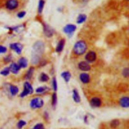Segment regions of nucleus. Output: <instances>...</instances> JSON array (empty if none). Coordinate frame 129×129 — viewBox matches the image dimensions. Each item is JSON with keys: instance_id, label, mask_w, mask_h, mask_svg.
Returning <instances> with one entry per match:
<instances>
[{"instance_id": "nucleus-1", "label": "nucleus", "mask_w": 129, "mask_h": 129, "mask_svg": "<svg viewBox=\"0 0 129 129\" xmlns=\"http://www.w3.org/2000/svg\"><path fill=\"white\" fill-rule=\"evenodd\" d=\"M87 44L83 40L77 41L74 46V52L77 55H82L84 54L87 50Z\"/></svg>"}, {"instance_id": "nucleus-2", "label": "nucleus", "mask_w": 129, "mask_h": 129, "mask_svg": "<svg viewBox=\"0 0 129 129\" xmlns=\"http://www.w3.org/2000/svg\"><path fill=\"white\" fill-rule=\"evenodd\" d=\"M33 52L39 55H41L44 51V44L41 41H37L34 44L33 46Z\"/></svg>"}, {"instance_id": "nucleus-3", "label": "nucleus", "mask_w": 129, "mask_h": 129, "mask_svg": "<svg viewBox=\"0 0 129 129\" xmlns=\"http://www.w3.org/2000/svg\"><path fill=\"white\" fill-rule=\"evenodd\" d=\"M33 92V89L32 86L29 82H26L24 84V90L20 96L21 97H24L29 94H31Z\"/></svg>"}, {"instance_id": "nucleus-4", "label": "nucleus", "mask_w": 129, "mask_h": 129, "mask_svg": "<svg viewBox=\"0 0 129 129\" xmlns=\"http://www.w3.org/2000/svg\"><path fill=\"white\" fill-rule=\"evenodd\" d=\"M44 104L43 100L39 97L35 98L31 100L30 105V107L33 109L39 108L43 106Z\"/></svg>"}, {"instance_id": "nucleus-5", "label": "nucleus", "mask_w": 129, "mask_h": 129, "mask_svg": "<svg viewBox=\"0 0 129 129\" xmlns=\"http://www.w3.org/2000/svg\"><path fill=\"white\" fill-rule=\"evenodd\" d=\"M19 3L17 0H9L7 2L6 6L9 10H14L18 6Z\"/></svg>"}, {"instance_id": "nucleus-6", "label": "nucleus", "mask_w": 129, "mask_h": 129, "mask_svg": "<svg viewBox=\"0 0 129 129\" xmlns=\"http://www.w3.org/2000/svg\"><path fill=\"white\" fill-rule=\"evenodd\" d=\"M96 54L94 51H90L85 55V59L87 62H92L96 59Z\"/></svg>"}, {"instance_id": "nucleus-7", "label": "nucleus", "mask_w": 129, "mask_h": 129, "mask_svg": "<svg viewBox=\"0 0 129 129\" xmlns=\"http://www.w3.org/2000/svg\"><path fill=\"white\" fill-rule=\"evenodd\" d=\"M119 104L121 107L128 108L129 107V97L124 96L121 97L119 99Z\"/></svg>"}, {"instance_id": "nucleus-8", "label": "nucleus", "mask_w": 129, "mask_h": 129, "mask_svg": "<svg viewBox=\"0 0 129 129\" xmlns=\"http://www.w3.org/2000/svg\"><path fill=\"white\" fill-rule=\"evenodd\" d=\"M78 68L80 70L84 72L89 71L91 69V67L89 63L87 62L84 61H81L79 63Z\"/></svg>"}, {"instance_id": "nucleus-9", "label": "nucleus", "mask_w": 129, "mask_h": 129, "mask_svg": "<svg viewBox=\"0 0 129 129\" xmlns=\"http://www.w3.org/2000/svg\"><path fill=\"white\" fill-rule=\"evenodd\" d=\"M10 48L13 49L18 54H20L23 48V46L20 43H14L10 45Z\"/></svg>"}, {"instance_id": "nucleus-10", "label": "nucleus", "mask_w": 129, "mask_h": 129, "mask_svg": "<svg viewBox=\"0 0 129 129\" xmlns=\"http://www.w3.org/2000/svg\"><path fill=\"white\" fill-rule=\"evenodd\" d=\"M41 59V55H39L37 53H36L32 51L31 57V62L32 64H36L40 61Z\"/></svg>"}, {"instance_id": "nucleus-11", "label": "nucleus", "mask_w": 129, "mask_h": 129, "mask_svg": "<svg viewBox=\"0 0 129 129\" xmlns=\"http://www.w3.org/2000/svg\"><path fill=\"white\" fill-rule=\"evenodd\" d=\"M76 26L73 24H68L63 28V31L66 34H70L75 31Z\"/></svg>"}, {"instance_id": "nucleus-12", "label": "nucleus", "mask_w": 129, "mask_h": 129, "mask_svg": "<svg viewBox=\"0 0 129 129\" xmlns=\"http://www.w3.org/2000/svg\"><path fill=\"white\" fill-rule=\"evenodd\" d=\"M101 100L98 97H94L90 100V104L93 107H99L101 105Z\"/></svg>"}, {"instance_id": "nucleus-13", "label": "nucleus", "mask_w": 129, "mask_h": 129, "mask_svg": "<svg viewBox=\"0 0 129 129\" xmlns=\"http://www.w3.org/2000/svg\"><path fill=\"white\" fill-rule=\"evenodd\" d=\"M43 30H44V33L45 35L48 37H51L53 34V29L49 26L46 24L44 25Z\"/></svg>"}, {"instance_id": "nucleus-14", "label": "nucleus", "mask_w": 129, "mask_h": 129, "mask_svg": "<svg viewBox=\"0 0 129 129\" xmlns=\"http://www.w3.org/2000/svg\"><path fill=\"white\" fill-rule=\"evenodd\" d=\"M80 79L84 84H87L90 82V77L88 74L83 73L80 75Z\"/></svg>"}, {"instance_id": "nucleus-15", "label": "nucleus", "mask_w": 129, "mask_h": 129, "mask_svg": "<svg viewBox=\"0 0 129 129\" xmlns=\"http://www.w3.org/2000/svg\"><path fill=\"white\" fill-rule=\"evenodd\" d=\"M20 69H21V68L20 67L19 64H18L15 62L12 63L9 67V69H10V72H11L12 73H13L14 74H17L19 72Z\"/></svg>"}, {"instance_id": "nucleus-16", "label": "nucleus", "mask_w": 129, "mask_h": 129, "mask_svg": "<svg viewBox=\"0 0 129 129\" xmlns=\"http://www.w3.org/2000/svg\"><path fill=\"white\" fill-rule=\"evenodd\" d=\"M65 44V40L64 39H61L57 43L56 48H55V50L57 52H60L62 51V50L63 49V47Z\"/></svg>"}, {"instance_id": "nucleus-17", "label": "nucleus", "mask_w": 129, "mask_h": 129, "mask_svg": "<svg viewBox=\"0 0 129 129\" xmlns=\"http://www.w3.org/2000/svg\"><path fill=\"white\" fill-rule=\"evenodd\" d=\"M129 86L127 84L122 83L119 84L117 86V89L119 91L121 92H126L128 89Z\"/></svg>"}, {"instance_id": "nucleus-18", "label": "nucleus", "mask_w": 129, "mask_h": 129, "mask_svg": "<svg viewBox=\"0 0 129 129\" xmlns=\"http://www.w3.org/2000/svg\"><path fill=\"white\" fill-rule=\"evenodd\" d=\"M72 97L74 101L76 103H79L81 101V98L78 93V91L76 89H74L73 90Z\"/></svg>"}, {"instance_id": "nucleus-19", "label": "nucleus", "mask_w": 129, "mask_h": 129, "mask_svg": "<svg viewBox=\"0 0 129 129\" xmlns=\"http://www.w3.org/2000/svg\"><path fill=\"white\" fill-rule=\"evenodd\" d=\"M18 64L20 67L21 68H25L27 67L28 62L27 60L25 57H21L19 59Z\"/></svg>"}, {"instance_id": "nucleus-20", "label": "nucleus", "mask_w": 129, "mask_h": 129, "mask_svg": "<svg viewBox=\"0 0 129 129\" xmlns=\"http://www.w3.org/2000/svg\"><path fill=\"white\" fill-rule=\"evenodd\" d=\"M61 76L66 82H68L71 78V74L68 71H64L61 74Z\"/></svg>"}, {"instance_id": "nucleus-21", "label": "nucleus", "mask_w": 129, "mask_h": 129, "mask_svg": "<svg viewBox=\"0 0 129 129\" xmlns=\"http://www.w3.org/2000/svg\"><path fill=\"white\" fill-rule=\"evenodd\" d=\"M34 69L33 67H30L29 70L27 71L25 76V78L26 80H30L33 74L34 73Z\"/></svg>"}, {"instance_id": "nucleus-22", "label": "nucleus", "mask_w": 129, "mask_h": 129, "mask_svg": "<svg viewBox=\"0 0 129 129\" xmlns=\"http://www.w3.org/2000/svg\"><path fill=\"white\" fill-rule=\"evenodd\" d=\"M10 93L12 94V95L15 96L18 93L19 88L16 86L11 85L10 86Z\"/></svg>"}, {"instance_id": "nucleus-23", "label": "nucleus", "mask_w": 129, "mask_h": 129, "mask_svg": "<svg viewBox=\"0 0 129 129\" xmlns=\"http://www.w3.org/2000/svg\"><path fill=\"white\" fill-rule=\"evenodd\" d=\"M87 19V16L85 14H80L77 19V22L78 24H81L84 22Z\"/></svg>"}, {"instance_id": "nucleus-24", "label": "nucleus", "mask_w": 129, "mask_h": 129, "mask_svg": "<svg viewBox=\"0 0 129 129\" xmlns=\"http://www.w3.org/2000/svg\"><path fill=\"white\" fill-rule=\"evenodd\" d=\"M119 125V120L117 119H114L111 121L110 125L112 128H116Z\"/></svg>"}, {"instance_id": "nucleus-25", "label": "nucleus", "mask_w": 129, "mask_h": 129, "mask_svg": "<svg viewBox=\"0 0 129 129\" xmlns=\"http://www.w3.org/2000/svg\"><path fill=\"white\" fill-rule=\"evenodd\" d=\"M49 78L48 76L44 73H41V74L40 76V80L41 82H47L49 80Z\"/></svg>"}, {"instance_id": "nucleus-26", "label": "nucleus", "mask_w": 129, "mask_h": 129, "mask_svg": "<svg viewBox=\"0 0 129 129\" xmlns=\"http://www.w3.org/2000/svg\"><path fill=\"white\" fill-rule=\"evenodd\" d=\"M45 2L44 0H40L39 2V5H38V11L39 13H41V12L43 11V7L44 6Z\"/></svg>"}, {"instance_id": "nucleus-27", "label": "nucleus", "mask_w": 129, "mask_h": 129, "mask_svg": "<svg viewBox=\"0 0 129 129\" xmlns=\"http://www.w3.org/2000/svg\"><path fill=\"white\" fill-rule=\"evenodd\" d=\"M57 103V95L55 93H53L52 95L51 98V104L52 106H55Z\"/></svg>"}, {"instance_id": "nucleus-28", "label": "nucleus", "mask_w": 129, "mask_h": 129, "mask_svg": "<svg viewBox=\"0 0 129 129\" xmlns=\"http://www.w3.org/2000/svg\"><path fill=\"white\" fill-rule=\"evenodd\" d=\"M49 88L45 86H41V87H38L36 89V92L37 93H43L45 91H46L47 90H48Z\"/></svg>"}, {"instance_id": "nucleus-29", "label": "nucleus", "mask_w": 129, "mask_h": 129, "mask_svg": "<svg viewBox=\"0 0 129 129\" xmlns=\"http://www.w3.org/2000/svg\"><path fill=\"white\" fill-rule=\"evenodd\" d=\"M122 75L124 78L129 77V68H125L122 71Z\"/></svg>"}, {"instance_id": "nucleus-30", "label": "nucleus", "mask_w": 129, "mask_h": 129, "mask_svg": "<svg viewBox=\"0 0 129 129\" xmlns=\"http://www.w3.org/2000/svg\"><path fill=\"white\" fill-rule=\"evenodd\" d=\"M10 72V71L9 68H6L4 69L2 71H1L0 74L3 76H7V75H8L9 74Z\"/></svg>"}, {"instance_id": "nucleus-31", "label": "nucleus", "mask_w": 129, "mask_h": 129, "mask_svg": "<svg viewBox=\"0 0 129 129\" xmlns=\"http://www.w3.org/2000/svg\"><path fill=\"white\" fill-rule=\"evenodd\" d=\"M26 124V122L25 121L23 120H20L17 123V127L19 129H21L24 125Z\"/></svg>"}, {"instance_id": "nucleus-32", "label": "nucleus", "mask_w": 129, "mask_h": 129, "mask_svg": "<svg viewBox=\"0 0 129 129\" xmlns=\"http://www.w3.org/2000/svg\"><path fill=\"white\" fill-rule=\"evenodd\" d=\"M52 87L54 90V91H56L57 89V83L56 81V79L55 77H54L52 79Z\"/></svg>"}, {"instance_id": "nucleus-33", "label": "nucleus", "mask_w": 129, "mask_h": 129, "mask_svg": "<svg viewBox=\"0 0 129 129\" xmlns=\"http://www.w3.org/2000/svg\"><path fill=\"white\" fill-rule=\"evenodd\" d=\"M33 129H44V125L42 123H39L36 124L33 128Z\"/></svg>"}, {"instance_id": "nucleus-34", "label": "nucleus", "mask_w": 129, "mask_h": 129, "mask_svg": "<svg viewBox=\"0 0 129 129\" xmlns=\"http://www.w3.org/2000/svg\"><path fill=\"white\" fill-rule=\"evenodd\" d=\"M7 51V48L5 46L0 45V53H4Z\"/></svg>"}, {"instance_id": "nucleus-35", "label": "nucleus", "mask_w": 129, "mask_h": 129, "mask_svg": "<svg viewBox=\"0 0 129 129\" xmlns=\"http://www.w3.org/2000/svg\"><path fill=\"white\" fill-rule=\"evenodd\" d=\"M25 14H26V12L25 11H22V12H19L17 14V16L20 18H22L24 17V16L25 15Z\"/></svg>"}, {"instance_id": "nucleus-36", "label": "nucleus", "mask_w": 129, "mask_h": 129, "mask_svg": "<svg viewBox=\"0 0 129 129\" xmlns=\"http://www.w3.org/2000/svg\"><path fill=\"white\" fill-rule=\"evenodd\" d=\"M11 59H12V57L11 55H8L4 58V61L6 62H9L10 61H11Z\"/></svg>"}, {"instance_id": "nucleus-37", "label": "nucleus", "mask_w": 129, "mask_h": 129, "mask_svg": "<svg viewBox=\"0 0 129 129\" xmlns=\"http://www.w3.org/2000/svg\"><path fill=\"white\" fill-rule=\"evenodd\" d=\"M125 126L126 127L129 128V120H127L126 121V123H125Z\"/></svg>"}, {"instance_id": "nucleus-38", "label": "nucleus", "mask_w": 129, "mask_h": 129, "mask_svg": "<svg viewBox=\"0 0 129 129\" xmlns=\"http://www.w3.org/2000/svg\"><path fill=\"white\" fill-rule=\"evenodd\" d=\"M127 1H129V0H127Z\"/></svg>"}]
</instances>
